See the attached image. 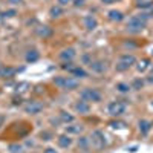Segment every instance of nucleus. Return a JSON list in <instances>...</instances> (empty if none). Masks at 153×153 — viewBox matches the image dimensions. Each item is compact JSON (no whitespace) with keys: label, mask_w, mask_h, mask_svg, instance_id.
I'll list each match as a JSON object with an SVG mask.
<instances>
[{"label":"nucleus","mask_w":153,"mask_h":153,"mask_svg":"<svg viewBox=\"0 0 153 153\" xmlns=\"http://www.w3.org/2000/svg\"><path fill=\"white\" fill-rule=\"evenodd\" d=\"M54 84L58 86L60 89H66V91H72L80 86V81L72 78V76H57L54 78Z\"/></svg>","instance_id":"1"},{"label":"nucleus","mask_w":153,"mask_h":153,"mask_svg":"<svg viewBox=\"0 0 153 153\" xmlns=\"http://www.w3.org/2000/svg\"><path fill=\"white\" fill-rule=\"evenodd\" d=\"M135 63H136L135 55H132V54H124V55H121L118 65H117V71H126V69H129L132 65H135Z\"/></svg>","instance_id":"2"},{"label":"nucleus","mask_w":153,"mask_h":153,"mask_svg":"<svg viewBox=\"0 0 153 153\" xmlns=\"http://www.w3.org/2000/svg\"><path fill=\"white\" fill-rule=\"evenodd\" d=\"M146 28V22L141 20L138 16H133L129 19V22H127V29L132 31V32H139V31H143Z\"/></svg>","instance_id":"3"},{"label":"nucleus","mask_w":153,"mask_h":153,"mask_svg":"<svg viewBox=\"0 0 153 153\" xmlns=\"http://www.w3.org/2000/svg\"><path fill=\"white\" fill-rule=\"evenodd\" d=\"M81 100L84 101H94V103H98V101H101V94L97 91V89H84V91L81 92Z\"/></svg>","instance_id":"4"},{"label":"nucleus","mask_w":153,"mask_h":153,"mask_svg":"<svg viewBox=\"0 0 153 153\" xmlns=\"http://www.w3.org/2000/svg\"><path fill=\"white\" fill-rule=\"evenodd\" d=\"M126 104L121 103V101H113V103H110L107 106V112L112 115V117H120V115H123L126 112Z\"/></svg>","instance_id":"5"},{"label":"nucleus","mask_w":153,"mask_h":153,"mask_svg":"<svg viewBox=\"0 0 153 153\" xmlns=\"http://www.w3.org/2000/svg\"><path fill=\"white\" fill-rule=\"evenodd\" d=\"M92 144L97 147V149H103L106 147V138H104V133L101 130H95L92 132Z\"/></svg>","instance_id":"6"},{"label":"nucleus","mask_w":153,"mask_h":153,"mask_svg":"<svg viewBox=\"0 0 153 153\" xmlns=\"http://www.w3.org/2000/svg\"><path fill=\"white\" fill-rule=\"evenodd\" d=\"M43 110V104L40 101H29V103L25 106V112L26 113H31V115H37Z\"/></svg>","instance_id":"7"},{"label":"nucleus","mask_w":153,"mask_h":153,"mask_svg":"<svg viewBox=\"0 0 153 153\" xmlns=\"http://www.w3.org/2000/svg\"><path fill=\"white\" fill-rule=\"evenodd\" d=\"M84 26H86V29L87 31H94L97 26H98V22H97V19L95 17H92V16H87V17H84Z\"/></svg>","instance_id":"8"},{"label":"nucleus","mask_w":153,"mask_h":153,"mask_svg":"<svg viewBox=\"0 0 153 153\" xmlns=\"http://www.w3.org/2000/svg\"><path fill=\"white\" fill-rule=\"evenodd\" d=\"M89 66H91V69H92L94 72H97V74H103V72L106 71V63H104V61H100V60L92 61Z\"/></svg>","instance_id":"9"},{"label":"nucleus","mask_w":153,"mask_h":153,"mask_svg":"<svg viewBox=\"0 0 153 153\" xmlns=\"http://www.w3.org/2000/svg\"><path fill=\"white\" fill-rule=\"evenodd\" d=\"M138 126H139V132H141V135H147L150 132V129H152L153 123L149 121V120H141Z\"/></svg>","instance_id":"10"},{"label":"nucleus","mask_w":153,"mask_h":153,"mask_svg":"<svg viewBox=\"0 0 153 153\" xmlns=\"http://www.w3.org/2000/svg\"><path fill=\"white\" fill-rule=\"evenodd\" d=\"M57 143H58V146H60L61 149H68V147L72 144V139L69 138V135H60V136L57 138Z\"/></svg>","instance_id":"11"},{"label":"nucleus","mask_w":153,"mask_h":153,"mask_svg":"<svg viewBox=\"0 0 153 153\" xmlns=\"http://www.w3.org/2000/svg\"><path fill=\"white\" fill-rule=\"evenodd\" d=\"M75 110L80 112V113H89V110H91V106H89L87 101L81 100V101H78V103L75 104Z\"/></svg>","instance_id":"12"},{"label":"nucleus","mask_w":153,"mask_h":153,"mask_svg":"<svg viewBox=\"0 0 153 153\" xmlns=\"http://www.w3.org/2000/svg\"><path fill=\"white\" fill-rule=\"evenodd\" d=\"M74 57H75V51H74L72 48L65 49V51H61V52H60V58H61L63 61H71Z\"/></svg>","instance_id":"13"},{"label":"nucleus","mask_w":153,"mask_h":153,"mask_svg":"<svg viewBox=\"0 0 153 153\" xmlns=\"http://www.w3.org/2000/svg\"><path fill=\"white\" fill-rule=\"evenodd\" d=\"M109 19H110L112 22H121V20L124 19V14H123L121 11L112 9V11H109Z\"/></svg>","instance_id":"14"},{"label":"nucleus","mask_w":153,"mask_h":153,"mask_svg":"<svg viewBox=\"0 0 153 153\" xmlns=\"http://www.w3.org/2000/svg\"><path fill=\"white\" fill-rule=\"evenodd\" d=\"M71 74H72L74 76H80V78H86V76H87V72H86L83 68H78V66H74V68L71 69Z\"/></svg>","instance_id":"15"},{"label":"nucleus","mask_w":153,"mask_h":153,"mask_svg":"<svg viewBox=\"0 0 153 153\" xmlns=\"http://www.w3.org/2000/svg\"><path fill=\"white\" fill-rule=\"evenodd\" d=\"M89 144H91L89 138H86V136H80V138H78V147H80V150L87 152V150H89Z\"/></svg>","instance_id":"16"},{"label":"nucleus","mask_w":153,"mask_h":153,"mask_svg":"<svg viewBox=\"0 0 153 153\" xmlns=\"http://www.w3.org/2000/svg\"><path fill=\"white\" fill-rule=\"evenodd\" d=\"M81 130H83V126H81V124H71V126H66V132H68V133L80 135Z\"/></svg>","instance_id":"17"},{"label":"nucleus","mask_w":153,"mask_h":153,"mask_svg":"<svg viewBox=\"0 0 153 153\" xmlns=\"http://www.w3.org/2000/svg\"><path fill=\"white\" fill-rule=\"evenodd\" d=\"M37 34L40 35V37H43V38H46V37L52 35V29H51L49 26H40V28L37 29Z\"/></svg>","instance_id":"18"},{"label":"nucleus","mask_w":153,"mask_h":153,"mask_svg":"<svg viewBox=\"0 0 153 153\" xmlns=\"http://www.w3.org/2000/svg\"><path fill=\"white\" fill-rule=\"evenodd\" d=\"M136 6L141 9H147L153 6V0H136Z\"/></svg>","instance_id":"19"},{"label":"nucleus","mask_w":153,"mask_h":153,"mask_svg":"<svg viewBox=\"0 0 153 153\" xmlns=\"http://www.w3.org/2000/svg\"><path fill=\"white\" fill-rule=\"evenodd\" d=\"M38 60V52L35 49H32V51H28V54H26V61L28 63H34V61H37Z\"/></svg>","instance_id":"20"},{"label":"nucleus","mask_w":153,"mask_h":153,"mask_svg":"<svg viewBox=\"0 0 153 153\" xmlns=\"http://www.w3.org/2000/svg\"><path fill=\"white\" fill-rule=\"evenodd\" d=\"M60 120H61L63 123L68 124V123H72V121H74V117H72V115H69L68 112L61 110V112H60Z\"/></svg>","instance_id":"21"},{"label":"nucleus","mask_w":153,"mask_h":153,"mask_svg":"<svg viewBox=\"0 0 153 153\" xmlns=\"http://www.w3.org/2000/svg\"><path fill=\"white\" fill-rule=\"evenodd\" d=\"M49 14H51V17H60L61 14H63V9H61V6L58 5V6H52L51 8V11H49Z\"/></svg>","instance_id":"22"},{"label":"nucleus","mask_w":153,"mask_h":153,"mask_svg":"<svg viewBox=\"0 0 153 153\" xmlns=\"http://www.w3.org/2000/svg\"><path fill=\"white\" fill-rule=\"evenodd\" d=\"M149 63H150V61H149L147 58H144L143 61H139V65L136 66V69H138L139 72H144V71H146V69L149 68Z\"/></svg>","instance_id":"23"},{"label":"nucleus","mask_w":153,"mask_h":153,"mask_svg":"<svg viewBox=\"0 0 153 153\" xmlns=\"http://www.w3.org/2000/svg\"><path fill=\"white\" fill-rule=\"evenodd\" d=\"M143 86H144V81L139 80V78H136V80L132 81V86H130V87H132V89H136V91H139V89H141Z\"/></svg>","instance_id":"24"},{"label":"nucleus","mask_w":153,"mask_h":153,"mask_svg":"<svg viewBox=\"0 0 153 153\" xmlns=\"http://www.w3.org/2000/svg\"><path fill=\"white\" fill-rule=\"evenodd\" d=\"M117 89H118L120 92H129L132 87H130L129 84H126V83H118V84H117Z\"/></svg>","instance_id":"25"},{"label":"nucleus","mask_w":153,"mask_h":153,"mask_svg":"<svg viewBox=\"0 0 153 153\" xmlns=\"http://www.w3.org/2000/svg\"><path fill=\"white\" fill-rule=\"evenodd\" d=\"M16 72H19L17 69H14V68H5L3 71H2V74L5 75V76H12Z\"/></svg>","instance_id":"26"},{"label":"nucleus","mask_w":153,"mask_h":153,"mask_svg":"<svg viewBox=\"0 0 153 153\" xmlns=\"http://www.w3.org/2000/svg\"><path fill=\"white\" fill-rule=\"evenodd\" d=\"M16 14H17V11H16V9H8V11L3 12L2 16H3V17H14Z\"/></svg>","instance_id":"27"},{"label":"nucleus","mask_w":153,"mask_h":153,"mask_svg":"<svg viewBox=\"0 0 153 153\" xmlns=\"http://www.w3.org/2000/svg\"><path fill=\"white\" fill-rule=\"evenodd\" d=\"M9 149H11V152H12V153H19V152H22V146H17V144L9 146Z\"/></svg>","instance_id":"28"},{"label":"nucleus","mask_w":153,"mask_h":153,"mask_svg":"<svg viewBox=\"0 0 153 153\" xmlns=\"http://www.w3.org/2000/svg\"><path fill=\"white\" fill-rule=\"evenodd\" d=\"M110 126L113 127V129H120V127H126V124H124V123H120V121H113V123H110Z\"/></svg>","instance_id":"29"},{"label":"nucleus","mask_w":153,"mask_h":153,"mask_svg":"<svg viewBox=\"0 0 153 153\" xmlns=\"http://www.w3.org/2000/svg\"><path fill=\"white\" fill-rule=\"evenodd\" d=\"M74 5L75 6H83L84 5V0H74Z\"/></svg>","instance_id":"30"},{"label":"nucleus","mask_w":153,"mask_h":153,"mask_svg":"<svg viewBox=\"0 0 153 153\" xmlns=\"http://www.w3.org/2000/svg\"><path fill=\"white\" fill-rule=\"evenodd\" d=\"M83 61L87 63V65H91V63H92V60H91V57H89V55H84L83 57Z\"/></svg>","instance_id":"31"},{"label":"nucleus","mask_w":153,"mask_h":153,"mask_svg":"<svg viewBox=\"0 0 153 153\" xmlns=\"http://www.w3.org/2000/svg\"><path fill=\"white\" fill-rule=\"evenodd\" d=\"M69 2H71V0H58V5H60V6H65V5H68Z\"/></svg>","instance_id":"32"},{"label":"nucleus","mask_w":153,"mask_h":153,"mask_svg":"<svg viewBox=\"0 0 153 153\" xmlns=\"http://www.w3.org/2000/svg\"><path fill=\"white\" fill-rule=\"evenodd\" d=\"M9 3H12V5H19V3H22L23 0H8Z\"/></svg>","instance_id":"33"},{"label":"nucleus","mask_w":153,"mask_h":153,"mask_svg":"<svg viewBox=\"0 0 153 153\" xmlns=\"http://www.w3.org/2000/svg\"><path fill=\"white\" fill-rule=\"evenodd\" d=\"M49 136H51V135H49L48 132H45V133H42V138H43V139H46V141H48V139H51Z\"/></svg>","instance_id":"34"},{"label":"nucleus","mask_w":153,"mask_h":153,"mask_svg":"<svg viewBox=\"0 0 153 153\" xmlns=\"http://www.w3.org/2000/svg\"><path fill=\"white\" fill-rule=\"evenodd\" d=\"M101 2H103L104 5H110V3H113L115 0H101Z\"/></svg>","instance_id":"35"},{"label":"nucleus","mask_w":153,"mask_h":153,"mask_svg":"<svg viewBox=\"0 0 153 153\" xmlns=\"http://www.w3.org/2000/svg\"><path fill=\"white\" fill-rule=\"evenodd\" d=\"M45 153H57V152H55L54 149H46V150H45Z\"/></svg>","instance_id":"36"},{"label":"nucleus","mask_w":153,"mask_h":153,"mask_svg":"<svg viewBox=\"0 0 153 153\" xmlns=\"http://www.w3.org/2000/svg\"><path fill=\"white\" fill-rule=\"evenodd\" d=\"M136 149H138V147H136V146H133V147H130L129 150H130V152H136Z\"/></svg>","instance_id":"37"},{"label":"nucleus","mask_w":153,"mask_h":153,"mask_svg":"<svg viewBox=\"0 0 153 153\" xmlns=\"http://www.w3.org/2000/svg\"><path fill=\"white\" fill-rule=\"evenodd\" d=\"M149 81H150V83L153 84V75H152V76H149Z\"/></svg>","instance_id":"38"},{"label":"nucleus","mask_w":153,"mask_h":153,"mask_svg":"<svg viewBox=\"0 0 153 153\" xmlns=\"http://www.w3.org/2000/svg\"><path fill=\"white\" fill-rule=\"evenodd\" d=\"M152 107H153V101H152Z\"/></svg>","instance_id":"39"},{"label":"nucleus","mask_w":153,"mask_h":153,"mask_svg":"<svg viewBox=\"0 0 153 153\" xmlns=\"http://www.w3.org/2000/svg\"><path fill=\"white\" fill-rule=\"evenodd\" d=\"M152 71H153V68H152Z\"/></svg>","instance_id":"40"},{"label":"nucleus","mask_w":153,"mask_h":153,"mask_svg":"<svg viewBox=\"0 0 153 153\" xmlns=\"http://www.w3.org/2000/svg\"><path fill=\"white\" fill-rule=\"evenodd\" d=\"M0 16H2V14H0Z\"/></svg>","instance_id":"41"}]
</instances>
